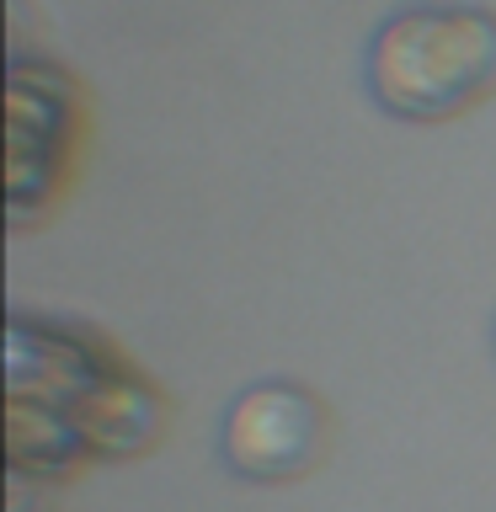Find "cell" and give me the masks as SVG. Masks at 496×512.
<instances>
[{"label": "cell", "mask_w": 496, "mask_h": 512, "mask_svg": "<svg viewBox=\"0 0 496 512\" xmlns=\"http://www.w3.org/2000/svg\"><path fill=\"white\" fill-rule=\"evenodd\" d=\"M496 86V16L480 6L395 11L368 43V91L406 123H438Z\"/></svg>", "instance_id": "cell-1"}, {"label": "cell", "mask_w": 496, "mask_h": 512, "mask_svg": "<svg viewBox=\"0 0 496 512\" xmlns=\"http://www.w3.org/2000/svg\"><path fill=\"white\" fill-rule=\"evenodd\" d=\"M219 454L240 480H294L320 454V406L299 384H251L230 406Z\"/></svg>", "instance_id": "cell-2"}]
</instances>
